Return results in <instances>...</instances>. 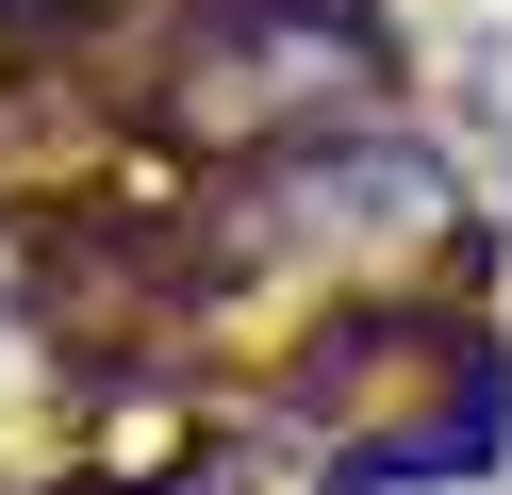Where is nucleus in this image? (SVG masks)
<instances>
[{
  "label": "nucleus",
  "instance_id": "nucleus-1",
  "mask_svg": "<svg viewBox=\"0 0 512 495\" xmlns=\"http://www.w3.org/2000/svg\"><path fill=\"white\" fill-rule=\"evenodd\" d=\"M397 17L380 0H149V116L199 149H298V132L380 116Z\"/></svg>",
  "mask_w": 512,
  "mask_h": 495
}]
</instances>
